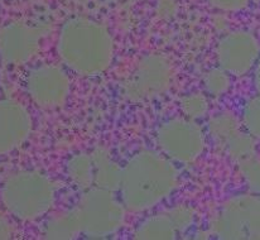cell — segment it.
Masks as SVG:
<instances>
[{"label": "cell", "mask_w": 260, "mask_h": 240, "mask_svg": "<svg viewBox=\"0 0 260 240\" xmlns=\"http://www.w3.org/2000/svg\"><path fill=\"white\" fill-rule=\"evenodd\" d=\"M32 133V118L27 108L10 99L0 100V155L22 147Z\"/></svg>", "instance_id": "obj_9"}, {"label": "cell", "mask_w": 260, "mask_h": 240, "mask_svg": "<svg viewBox=\"0 0 260 240\" xmlns=\"http://www.w3.org/2000/svg\"><path fill=\"white\" fill-rule=\"evenodd\" d=\"M81 234L92 239L109 238L118 233L125 221V206L111 191L91 187L76 207Z\"/></svg>", "instance_id": "obj_4"}, {"label": "cell", "mask_w": 260, "mask_h": 240, "mask_svg": "<svg viewBox=\"0 0 260 240\" xmlns=\"http://www.w3.org/2000/svg\"><path fill=\"white\" fill-rule=\"evenodd\" d=\"M178 185V171L163 153L142 151L123 168L120 191L125 208L135 213L150 210L170 197Z\"/></svg>", "instance_id": "obj_1"}, {"label": "cell", "mask_w": 260, "mask_h": 240, "mask_svg": "<svg viewBox=\"0 0 260 240\" xmlns=\"http://www.w3.org/2000/svg\"><path fill=\"white\" fill-rule=\"evenodd\" d=\"M176 229L173 228L167 214L153 215L143 220L134 233L135 239L143 240H170L176 238Z\"/></svg>", "instance_id": "obj_13"}, {"label": "cell", "mask_w": 260, "mask_h": 240, "mask_svg": "<svg viewBox=\"0 0 260 240\" xmlns=\"http://www.w3.org/2000/svg\"><path fill=\"white\" fill-rule=\"evenodd\" d=\"M54 186L46 174L20 171L5 179L2 200L10 215L22 221H35L46 215L54 202Z\"/></svg>", "instance_id": "obj_3"}, {"label": "cell", "mask_w": 260, "mask_h": 240, "mask_svg": "<svg viewBox=\"0 0 260 240\" xmlns=\"http://www.w3.org/2000/svg\"><path fill=\"white\" fill-rule=\"evenodd\" d=\"M57 52L64 66L75 74L95 77L110 67L114 41L106 27L85 17H74L62 25Z\"/></svg>", "instance_id": "obj_2"}, {"label": "cell", "mask_w": 260, "mask_h": 240, "mask_svg": "<svg viewBox=\"0 0 260 240\" xmlns=\"http://www.w3.org/2000/svg\"><path fill=\"white\" fill-rule=\"evenodd\" d=\"M212 8L218 10H235L245 3V0H209Z\"/></svg>", "instance_id": "obj_18"}, {"label": "cell", "mask_w": 260, "mask_h": 240, "mask_svg": "<svg viewBox=\"0 0 260 240\" xmlns=\"http://www.w3.org/2000/svg\"><path fill=\"white\" fill-rule=\"evenodd\" d=\"M44 236L47 239L69 240L81 234L79 214L76 207L52 216L44 224Z\"/></svg>", "instance_id": "obj_11"}, {"label": "cell", "mask_w": 260, "mask_h": 240, "mask_svg": "<svg viewBox=\"0 0 260 240\" xmlns=\"http://www.w3.org/2000/svg\"><path fill=\"white\" fill-rule=\"evenodd\" d=\"M171 223L176 231H184L193 224L194 213L191 207L186 205L174 206L167 213Z\"/></svg>", "instance_id": "obj_15"}, {"label": "cell", "mask_w": 260, "mask_h": 240, "mask_svg": "<svg viewBox=\"0 0 260 240\" xmlns=\"http://www.w3.org/2000/svg\"><path fill=\"white\" fill-rule=\"evenodd\" d=\"M43 31L25 23H9L0 29V57L9 65H24L37 54Z\"/></svg>", "instance_id": "obj_8"}, {"label": "cell", "mask_w": 260, "mask_h": 240, "mask_svg": "<svg viewBox=\"0 0 260 240\" xmlns=\"http://www.w3.org/2000/svg\"><path fill=\"white\" fill-rule=\"evenodd\" d=\"M172 65L165 56L143 57L134 71L123 82V94L134 103L153 100L168 90L172 82Z\"/></svg>", "instance_id": "obj_6"}, {"label": "cell", "mask_w": 260, "mask_h": 240, "mask_svg": "<svg viewBox=\"0 0 260 240\" xmlns=\"http://www.w3.org/2000/svg\"><path fill=\"white\" fill-rule=\"evenodd\" d=\"M25 87L33 103L43 109H57L70 95V79L56 65H40L29 71Z\"/></svg>", "instance_id": "obj_7"}, {"label": "cell", "mask_w": 260, "mask_h": 240, "mask_svg": "<svg viewBox=\"0 0 260 240\" xmlns=\"http://www.w3.org/2000/svg\"><path fill=\"white\" fill-rule=\"evenodd\" d=\"M157 142L166 157L178 163H192L204 153L205 134L196 120L176 118L157 130Z\"/></svg>", "instance_id": "obj_5"}, {"label": "cell", "mask_w": 260, "mask_h": 240, "mask_svg": "<svg viewBox=\"0 0 260 240\" xmlns=\"http://www.w3.org/2000/svg\"><path fill=\"white\" fill-rule=\"evenodd\" d=\"M179 108L184 116L192 120L204 118L209 110V100L200 93H192L184 95L179 101Z\"/></svg>", "instance_id": "obj_14"}, {"label": "cell", "mask_w": 260, "mask_h": 240, "mask_svg": "<svg viewBox=\"0 0 260 240\" xmlns=\"http://www.w3.org/2000/svg\"><path fill=\"white\" fill-rule=\"evenodd\" d=\"M204 86L206 93L210 95H221L228 87V77L221 70L211 69L205 74Z\"/></svg>", "instance_id": "obj_16"}, {"label": "cell", "mask_w": 260, "mask_h": 240, "mask_svg": "<svg viewBox=\"0 0 260 240\" xmlns=\"http://www.w3.org/2000/svg\"><path fill=\"white\" fill-rule=\"evenodd\" d=\"M178 13V3L177 0H157L155 5V14L160 19L170 20Z\"/></svg>", "instance_id": "obj_17"}, {"label": "cell", "mask_w": 260, "mask_h": 240, "mask_svg": "<svg viewBox=\"0 0 260 240\" xmlns=\"http://www.w3.org/2000/svg\"><path fill=\"white\" fill-rule=\"evenodd\" d=\"M12 236V226L8 219L0 214V239H8Z\"/></svg>", "instance_id": "obj_19"}, {"label": "cell", "mask_w": 260, "mask_h": 240, "mask_svg": "<svg viewBox=\"0 0 260 240\" xmlns=\"http://www.w3.org/2000/svg\"><path fill=\"white\" fill-rule=\"evenodd\" d=\"M91 157H92L93 171H95V186L106 191H119L121 177H123V168L104 148H96L91 153Z\"/></svg>", "instance_id": "obj_10"}, {"label": "cell", "mask_w": 260, "mask_h": 240, "mask_svg": "<svg viewBox=\"0 0 260 240\" xmlns=\"http://www.w3.org/2000/svg\"><path fill=\"white\" fill-rule=\"evenodd\" d=\"M66 172L72 184L80 190L86 191L95 185V171H93V161L91 155L87 153L75 155L67 162Z\"/></svg>", "instance_id": "obj_12"}]
</instances>
